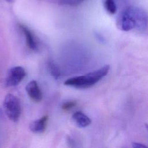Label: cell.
<instances>
[{"mask_svg": "<svg viewBox=\"0 0 148 148\" xmlns=\"http://www.w3.org/2000/svg\"><path fill=\"white\" fill-rule=\"evenodd\" d=\"M117 25L123 31L135 29L144 32L147 27V13L141 8L129 6L120 14L117 20Z\"/></svg>", "mask_w": 148, "mask_h": 148, "instance_id": "6da1fadb", "label": "cell"}, {"mask_svg": "<svg viewBox=\"0 0 148 148\" xmlns=\"http://www.w3.org/2000/svg\"><path fill=\"white\" fill-rule=\"evenodd\" d=\"M110 69V66L106 65L94 71L84 75L75 76L68 79L64 84L77 88H87L93 86L103 77L107 75Z\"/></svg>", "mask_w": 148, "mask_h": 148, "instance_id": "7a4b0ae2", "label": "cell"}, {"mask_svg": "<svg viewBox=\"0 0 148 148\" xmlns=\"http://www.w3.org/2000/svg\"><path fill=\"white\" fill-rule=\"evenodd\" d=\"M3 107L5 114L12 121H17L20 117L21 109L19 99L12 94H7L3 100Z\"/></svg>", "mask_w": 148, "mask_h": 148, "instance_id": "3957f363", "label": "cell"}, {"mask_svg": "<svg viewBox=\"0 0 148 148\" xmlns=\"http://www.w3.org/2000/svg\"><path fill=\"white\" fill-rule=\"evenodd\" d=\"M26 72L24 68L16 66L12 68L8 71L5 79V84L7 87H14L18 85L24 78Z\"/></svg>", "mask_w": 148, "mask_h": 148, "instance_id": "277c9868", "label": "cell"}, {"mask_svg": "<svg viewBox=\"0 0 148 148\" xmlns=\"http://www.w3.org/2000/svg\"><path fill=\"white\" fill-rule=\"evenodd\" d=\"M29 97L35 102H39L42 99V93L35 80L30 81L25 87Z\"/></svg>", "mask_w": 148, "mask_h": 148, "instance_id": "5b68a950", "label": "cell"}, {"mask_svg": "<svg viewBox=\"0 0 148 148\" xmlns=\"http://www.w3.org/2000/svg\"><path fill=\"white\" fill-rule=\"evenodd\" d=\"M20 29L24 35L27 47L31 50L38 51V45L36 40L35 37L31 31L25 25L23 24H20L19 25Z\"/></svg>", "mask_w": 148, "mask_h": 148, "instance_id": "8992f818", "label": "cell"}, {"mask_svg": "<svg viewBox=\"0 0 148 148\" xmlns=\"http://www.w3.org/2000/svg\"><path fill=\"white\" fill-rule=\"evenodd\" d=\"M47 120L48 116L47 115H45L40 119L32 121L29 124L30 130L36 134L43 133L46 130Z\"/></svg>", "mask_w": 148, "mask_h": 148, "instance_id": "52a82bcc", "label": "cell"}, {"mask_svg": "<svg viewBox=\"0 0 148 148\" xmlns=\"http://www.w3.org/2000/svg\"><path fill=\"white\" fill-rule=\"evenodd\" d=\"M72 120L75 124L80 128H84L88 126L91 123V119L84 113L77 111L72 114Z\"/></svg>", "mask_w": 148, "mask_h": 148, "instance_id": "ba28073f", "label": "cell"}, {"mask_svg": "<svg viewBox=\"0 0 148 148\" xmlns=\"http://www.w3.org/2000/svg\"><path fill=\"white\" fill-rule=\"evenodd\" d=\"M104 8L106 11L110 14H114L117 12V6L114 0H104Z\"/></svg>", "mask_w": 148, "mask_h": 148, "instance_id": "9c48e42d", "label": "cell"}, {"mask_svg": "<svg viewBox=\"0 0 148 148\" xmlns=\"http://www.w3.org/2000/svg\"><path fill=\"white\" fill-rule=\"evenodd\" d=\"M49 68L50 73L55 78H57L60 76V73L58 68L53 62L50 61L49 62Z\"/></svg>", "mask_w": 148, "mask_h": 148, "instance_id": "30bf717a", "label": "cell"}, {"mask_svg": "<svg viewBox=\"0 0 148 148\" xmlns=\"http://www.w3.org/2000/svg\"><path fill=\"white\" fill-rule=\"evenodd\" d=\"M76 101H68L64 102L61 105V109L64 111H68L74 108L76 105Z\"/></svg>", "mask_w": 148, "mask_h": 148, "instance_id": "8fae6325", "label": "cell"}, {"mask_svg": "<svg viewBox=\"0 0 148 148\" xmlns=\"http://www.w3.org/2000/svg\"><path fill=\"white\" fill-rule=\"evenodd\" d=\"M132 147L135 148H143V147H147L145 145H143L140 143H138V142H133L132 143Z\"/></svg>", "mask_w": 148, "mask_h": 148, "instance_id": "7c38bea8", "label": "cell"}, {"mask_svg": "<svg viewBox=\"0 0 148 148\" xmlns=\"http://www.w3.org/2000/svg\"><path fill=\"white\" fill-rule=\"evenodd\" d=\"M5 1H7V2H12L13 1V0H5Z\"/></svg>", "mask_w": 148, "mask_h": 148, "instance_id": "4fadbf2b", "label": "cell"}, {"mask_svg": "<svg viewBox=\"0 0 148 148\" xmlns=\"http://www.w3.org/2000/svg\"><path fill=\"white\" fill-rule=\"evenodd\" d=\"M81 1H82V0H81ZM78 1H79V0H77V2H78Z\"/></svg>", "mask_w": 148, "mask_h": 148, "instance_id": "5bb4252c", "label": "cell"}]
</instances>
